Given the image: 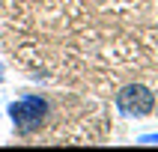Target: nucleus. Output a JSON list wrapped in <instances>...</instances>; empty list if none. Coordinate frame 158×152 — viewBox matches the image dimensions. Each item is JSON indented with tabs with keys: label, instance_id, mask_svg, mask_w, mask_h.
Returning <instances> with one entry per match:
<instances>
[{
	"label": "nucleus",
	"instance_id": "20e7f679",
	"mask_svg": "<svg viewBox=\"0 0 158 152\" xmlns=\"http://www.w3.org/2000/svg\"><path fill=\"white\" fill-rule=\"evenodd\" d=\"M0 80H6V66L0 63Z\"/></svg>",
	"mask_w": 158,
	"mask_h": 152
},
{
	"label": "nucleus",
	"instance_id": "f257e3e1",
	"mask_svg": "<svg viewBox=\"0 0 158 152\" xmlns=\"http://www.w3.org/2000/svg\"><path fill=\"white\" fill-rule=\"evenodd\" d=\"M6 116L12 122V131L18 137H33L45 128L48 116H51V101L42 92H24V96L12 98L6 105Z\"/></svg>",
	"mask_w": 158,
	"mask_h": 152
},
{
	"label": "nucleus",
	"instance_id": "7ed1b4c3",
	"mask_svg": "<svg viewBox=\"0 0 158 152\" xmlns=\"http://www.w3.org/2000/svg\"><path fill=\"white\" fill-rule=\"evenodd\" d=\"M140 146H158V131H146V134H137V140Z\"/></svg>",
	"mask_w": 158,
	"mask_h": 152
},
{
	"label": "nucleus",
	"instance_id": "f03ea898",
	"mask_svg": "<svg viewBox=\"0 0 158 152\" xmlns=\"http://www.w3.org/2000/svg\"><path fill=\"white\" fill-rule=\"evenodd\" d=\"M114 107L123 119H146L155 110V92L146 84H125L114 96Z\"/></svg>",
	"mask_w": 158,
	"mask_h": 152
}]
</instances>
